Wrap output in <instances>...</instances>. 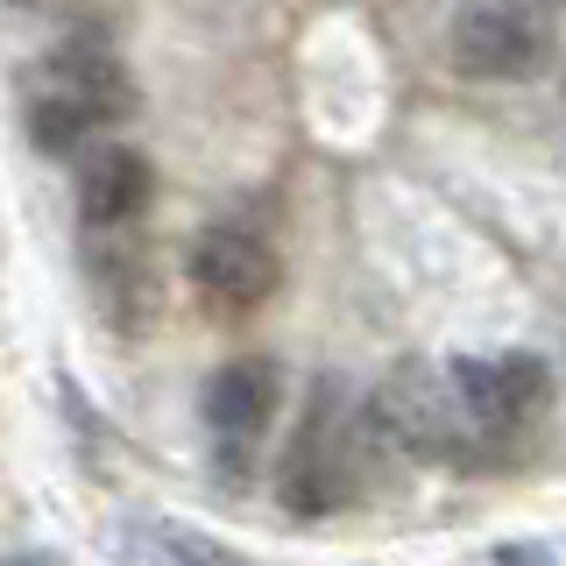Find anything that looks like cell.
<instances>
[{"label":"cell","instance_id":"obj_1","mask_svg":"<svg viewBox=\"0 0 566 566\" xmlns=\"http://www.w3.org/2000/svg\"><path fill=\"white\" fill-rule=\"evenodd\" d=\"M403 453L389 439V424L376 418L368 397H347L340 382H318L305 403V424L291 432V453L276 468V495L291 517H333V510L361 503L368 489L382 482L376 460Z\"/></svg>","mask_w":566,"mask_h":566},{"label":"cell","instance_id":"obj_2","mask_svg":"<svg viewBox=\"0 0 566 566\" xmlns=\"http://www.w3.org/2000/svg\"><path fill=\"white\" fill-rule=\"evenodd\" d=\"M135 114V78L106 35H71L29 71V142L50 156L85 149Z\"/></svg>","mask_w":566,"mask_h":566},{"label":"cell","instance_id":"obj_3","mask_svg":"<svg viewBox=\"0 0 566 566\" xmlns=\"http://www.w3.org/2000/svg\"><path fill=\"white\" fill-rule=\"evenodd\" d=\"M553 57L545 0H460L447 22V64L482 85H524Z\"/></svg>","mask_w":566,"mask_h":566},{"label":"cell","instance_id":"obj_4","mask_svg":"<svg viewBox=\"0 0 566 566\" xmlns=\"http://www.w3.org/2000/svg\"><path fill=\"white\" fill-rule=\"evenodd\" d=\"M368 403H376V418L389 424V439L411 460H453V468H482L489 460L453 397V376H432L424 361H397L368 389Z\"/></svg>","mask_w":566,"mask_h":566},{"label":"cell","instance_id":"obj_5","mask_svg":"<svg viewBox=\"0 0 566 566\" xmlns=\"http://www.w3.org/2000/svg\"><path fill=\"white\" fill-rule=\"evenodd\" d=\"M453 397L460 411H468L474 439H482V453H517L531 439V424L545 411V361L538 354H489V361H453Z\"/></svg>","mask_w":566,"mask_h":566},{"label":"cell","instance_id":"obj_6","mask_svg":"<svg viewBox=\"0 0 566 566\" xmlns=\"http://www.w3.org/2000/svg\"><path fill=\"white\" fill-rule=\"evenodd\" d=\"M191 291L212 318H248L276 297L283 283V262H276V241L255 234L248 220H212L199 241H191Z\"/></svg>","mask_w":566,"mask_h":566},{"label":"cell","instance_id":"obj_7","mask_svg":"<svg viewBox=\"0 0 566 566\" xmlns=\"http://www.w3.org/2000/svg\"><path fill=\"white\" fill-rule=\"evenodd\" d=\"M270 418H276V361L241 354V361L212 368V382H206V432H212V447H220V460L234 474H241L248 447L270 432Z\"/></svg>","mask_w":566,"mask_h":566},{"label":"cell","instance_id":"obj_8","mask_svg":"<svg viewBox=\"0 0 566 566\" xmlns=\"http://www.w3.org/2000/svg\"><path fill=\"white\" fill-rule=\"evenodd\" d=\"M156 199L149 156L128 142H85L78 156V220L85 227H135Z\"/></svg>","mask_w":566,"mask_h":566},{"label":"cell","instance_id":"obj_9","mask_svg":"<svg viewBox=\"0 0 566 566\" xmlns=\"http://www.w3.org/2000/svg\"><path fill=\"white\" fill-rule=\"evenodd\" d=\"M135 227H85V270H93V297L120 333H142L156 318V283L142 248L128 241Z\"/></svg>","mask_w":566,"mask_h":566},{"label":"cell","instance_id":"obj_10","mask_svg":"<svg viewBox=\"0 0 566 566\" xmlns=\"http://www.w3.org/2000/svg\"><path fill=\"white\" fill-rule=\"evenodd\" d=\"M120 566H241V553H227L220 538L170 517H135L120 531Z\"/></svg>","mask_w":566,"mask_h":566},{"label":"cell","instance_id":"obj_11","mask_svg":"<svg viewBox=\"0 0 566 566\" xmlns=\"http://www.w3.org/2000/svg\"><path fill=\"white\" fill-rule=\"evenodd\" d=\"M0 566H57L50 553H22V559H0Z\"/></svg>","mask_w":566,"mask_h":566},{"label":"cell","instance_id":"obj_12","mask_svg":"<svg viewBox=\"0 0 566 566\" xmlns=\"http://www.w3.org/2000/svg\"><path fill=\"white\" fill-rule=\"evenodd\" d=\"M22 8H50V0H22Z\"/></svg>","mask_w":566,"mask_h":566}]
</instances>
